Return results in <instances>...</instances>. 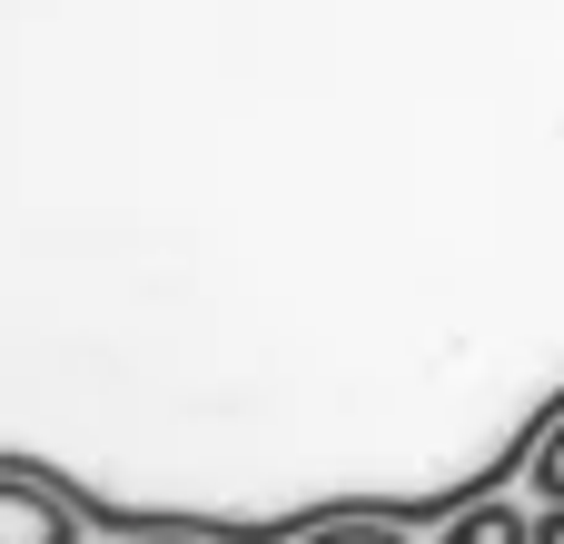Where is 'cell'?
I'll use <instances>...</instances> for the list:
<instances>
[{"mask_svg":"<svg viewBox=\"0 0 564 544\" xmlns=\"http://www.w3.org/2000/svg\"><path fill=\"white\" fill-rule=\"evenodd\" d=\"M535 544H564V505H545V515H535Z\"/></svg>","mask_w":564,"mask_h":544,"instance_id":"6","label":"cell"},{"mask_svg":"<svg viewBox=\"0 0 564 544\" xmlns=\"http://www.w3.org/2000/svg\"><path fill=\"white\" fill-rule=\"evenodd\" d=\"M129 544H228V535H178V525H149V535H129Z\"/></svg>","mask_w":564,"mask_h":544,"instance_id":"5","label":"cell"},{"mask_svg":"<svg viewBox=\"0 0 564 544\" xmlns=\"http://www.w3.org/2000/svg\"><path fill=\"white\" fill-rule=\"evenodd\" d=\"M525 486H535V505H564V416L535 436V456H525Z\"/></svg>","mask_w":564,"mask_h":544,"instance_id":"3","label":"cell"},{"mask_svg":"<svg viewBox=\"0 0 564 544\" xmlns=\"http://www.w3.org/2000/svg\"><path fill=\"white\" fill-rule=\"evenodd\" d=\"M297 544H406V525H367V515H347V525H317V535Z\"/></svg>","mask_w":564,"mask_h":544,"instance_id":"4","label":"cell"},{"mask_svg":"<svg viewBox=\"0 0 564 544\" xmlns=\"http://www.w3.org/2000/svg\"><path fill=\"white\" fill-rule=\"evenodd\" d=\"M79 505L50 486V476H20V466H0V544H79Z\"/></svg>","mask_w":564,"mask_h":544,"instance_id":"1","label":"cell"},{"mask_svg":"<svg viewBox=\"0 0 564 544\" xmlns=\"http://www.w3.org/2000/svg\"><path fill=\"white\" fill-rule=\"evenodd\" d=\"M446 544H535V515H516V505H466V515H446Z\"/></svg>","mask_w":564,"mask_h":544,"instance_id":"2","label":"cell"}]
</instances>
